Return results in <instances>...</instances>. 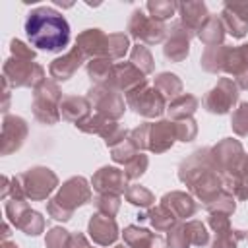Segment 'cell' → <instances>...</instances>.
Here are the masks:
<instances>
[{
    "mask_svg": "<svg viewBox=\"0 0 248 248\" xmlns=\"http://www.w3.org/2000/svg\"><path fill=\"white\" fill-rule=\"evenodd\" d=\"M25 33L31 45L48 52L62 50L70 41L68 21L52 8H37L29 12L25 19Z\"/></svg>",
    "mask_w": 248,
    "mask_h": 248,
    "instance_id": "6da1fadb",
    "label": "cell"
},
{
    "mask_svg": "<svg viewBox=\"0 0 248 248\" xmlns=\"http://www.w3.org/2000/svg\"><path fill=\"white\" fill-rule=\"evenodd\" d=\"M91 198V190L85 182V178L81 176H74L68 182L62 184L60 192L46 203V211L52 219L58 221H68L74 213V209L85 202H89Z\"/></svg>",
    "mask_w": 248,
    "mask_h": 248,
    "instance_id": "7a4b0ae2",
    "label": "cell"
},
{
    "mask_svg": "<svg viewBox=\"0 0 248 248\" xmlns=\"http://www.w3.org/2000/svg\"><path fill=\"white\" fill-rule=\"evenodd\" d=\"M60 101L62 93L56 83L43 81L35 89V101H33V114L37 120L45 124H54L60 118Z\"/></svg>",
    "mask_w": 248,
    "mask_h": 248,
    "instance_id": "3957f363",
    "label": "cell"
},
{
    "mask_svg": "<svg viewBox=\"0 0 248 248\" xmlns=\"http://www.w3.org/2000/svg\"><path fill=\"white\" fill-rule=\"evenodd\" d=\"M16 178L21 186L23 196L31 198V200H45L54 190V186L58 184L56 174L50 169H45V167L29 169L27 172H23Z\"/></svg>",
    "mask_w": 248,
    "mask_h": 248,
    "instance_id": "277c9868",
    "label": "cell"
},
{
    "mask_svg": "<svg viewBox=\"0 0 248 248\" xmlns=\"http://www.w3.org/2000/svg\"><path fill=\"white\" fill-rule=\"evenodd\" d=\"M45 72L39 64L31 60H21V58H10L4 64V79L16 85V87H27L33 85L35 89L45 81Z\"/></svg>",
    "mask_w": 248,
    "mask_h": 248,
    "instance_id": "5b68a950",
    "label": "cell"
},
{
    "mask_svg": "<svg viewBox=\"0 0 248 248\" xmlns=\"http://www.w3.org/2000/svg\"><path fill=\"white\" fill-rule=\"evenodd\" d=\"M126 103L141 116L153 118L159 116L165 110V97L155 89V87H147V83L143 81L140 87H136L134 91L126 93Z\"/></svg>",
    "mask_w": 248,
    "mask_h": 248,
    "instance_id": "8992f818",
    "label": "cell"
},
{
    "mask_svg": "<svg viewBox=\"0 0 248 248\" xmlns=\"http://www.w3.org/2000/svg\"><path fill=\"white\" fill-rule=\"evenodd\" d=\"M6 213H8V217H10V221L17 227V229H21L25 234H39L41 231H43V227H45V221H43V217L37 213V211H33L27 203H25V200H12V202H8L6 203Z\"/></svg>",
    "mask_w": 248,
    "mask_h": 248,
    "instance_id": "52a82bcc",
    "label": "cell"
},
{
    "mask_svg": "<svg viewBox=\"0 0 248 248\" xmlns=\"http://www.w3.org/2000/svg\"><path fill=\"white\" fill-rule=\"evenodd\" d=\"M89 99L93 101L97 114L114 120L124 114V99L118 95V91L107 87V85H95L89 91Z\"/></svg>",
    "mask_w": 248,
    "mask_h": 248,
    "instance_id": "ba28073f",
    "label": "cell"
},
{
    "mask_svg": "<svg viewBox=\"0 0 248 248\" xmlns=\"http://www.w3.org/2000/svg\"><path fill=\"white\" fill-rule=\"evenodd\" d=\"M143 74L130 62H120V64H112L110 68V74H108V79L107 87L114 89V91H124V93H130L134 91L136 87H140L143 83Z\"/></svg>",
    "mask_w": 248,
    "mask_h": 248,
    "instance_id": "9c48e42d",
    "label": "cell"
},
{
    "mask_svg": "<svg viewBox=\"0 0 248 248\" xmlns=\"http://www.w3.org/2000/svg\"><path fill=\"white\" fill-rule=\"evenodd\" d=\"M238 97V89H236V83L229 78H223L219 79L217 87H213L207 97L203 99V107L209 110V112H217V114H225L236 101Z\"/></svg>",
    "mask_w": 248,
    "mask_h": 248,
    "instance_id": "30bf717a",
    "label": "cell"
},
{
    "mask_svg": "<svg viewBox=\"0 0 248 248\" xmlns=\"http://www.w3.org/2000/svg\"><path fill=\"white\" fill-rule=\"evenodd\" d=\"M126 174L124 170L120 169H114V167H103L95 172L93 176V188L99 192V194H112V196H120L126 192Z\"/></svg>",
    "mask_w": 248,
    "mask_h": 248,
    "instance_id": "8fae6325",
    "label": "cell"
},
{
    "mask_svg": "<svg viewBox=\"0 0 248 248\" xmlns=\"http://www.w3.org/2000/svg\"><path fill=\"white\" fill-rule=\"evenodd\" d=\"M130 33L136 37V39H141L145 43H159L165 35V25L159 21V19H153V17H147L143 16L140 10L132 14V19H130Z\"/></svg>",
    "mask_w": 248,
    "mask_h": 248,
    "instance_id": "7c38bea8",
    "label": "cell"
},
{
    "mask_svg": "<svg viewBox=\"0 0 248 248\" xmlns=\"http://www.w3.org/2000/svg\"><path fill=\"white\" fill-rule=\"evenodd\" d=\"M27 136V124L19 116H6L2 126V153L8 155L21 147Z\"/></svg>",
    "mask_w": 248,
    "mask_h": 248,
    "instance_id": "4fadbf2b",
    "label": "cell"
},
{
    "mask_svg": "<svg viewBox=\"0 0 248 248\" xmlns=\"http://www.w3.org/2000/svg\"><path fill=\"white\" fill-rule=\"evenodd\" d=\"M76 46L83 52V56L108 58V35L101 33V29H87L78 37Z\"/></svg>",
    "mask_w": 248,
    "mask_h": 248,
    "instance_id": "5bb4252c",
    "label": "cell"
},
{
    "mask_svg": "<svg viewBox=\"0 0 248 248\" xmlns=\"http://www.w3.org/2000/svg\"><path fill=\"white\" fill-rule=\"evenodd\" d=\"M89 234L91 238L101 244V246H108L116 240L118 236V227H116V221L105 213H97L91 217L89 221Z\"/></svg>",
    "mask_w": 248,
    "mask_h": 248,
    "instance_id": "9a60e30c",
    "label": "cell"
},
{
    "mask_svg": "<svg viewBox=\"0 0 248 248\" xmlns=\"http://www.w3.org/2000/svg\"><path fill=\"white\" fill-rule=\"evenodd\" d=\"M223 23L232 37H244L248 31V4H227Z\"/></svg>",
    "mask_w": 248,
    "mask_h": 248,
    "instance_id": "2e32d148",
    "label": "cell"
},
{
    "mask_svg": "<svg viewBox=\"0 0 248 248\" xmlns=\"http://www.w3.org/2000/svg\"><path fill=\"white\" fill-rule=\"evenodd\" d=\"M83 58H85L83 52H81L78 46H74L66 56L52 60V64H50V68H48L50 78H54V79H58V81H66V79H70L72 74L81 66Z\"/></svg>",
    "mask_w": 248,
    "mask_h": 248,
    "instance_id": "e0dca14e",
    "label": "cell"
},
{
    "mask_svg": "<svg viewBox=\"0 0 248 248\" xmlns=\"http://www.w3.org/2000/svg\"><path fill=\"white\" fill-rule=\"evenodd\" d=\"M124 240L128 248H165V242L161 236L149 232L147 229H140L136 225H130L124 229Z\"/></svg>",
    "mask_w": 248,
    "mask_h": 248,
    "instance_id": "ac0fdd59",
    "label": "cell"
},
{
    "mask_svg": "<svg viewBox=\"0 0 248 248\" xmlns=\"http://www.w3.org/2000/svg\"><path fill=\"white\" fill-rule=\"evenodd\" d=\"M89 101L85 97H76V95H68L62 97L60 101V116L64 120L76 122L79 124L81 120H85L89 116Z\"/></svg>",
    "mask_w": 248,
    "mask_h": 248,
    "instance_id": "d6986e66",
    "label": "cell"
},
{
    "mask_svg": "<svg viewBox=\"0 0 248 248\" xmlns=\"http://www.w3.org/2000/svg\"><path fill=\"white\" fill-rule=\"evenodd\" d=\"M161 205L167 207L176 219L192 217L194 211H196L194 200H192L188 194H184V192H170V194H167V196L161 200Z\"/></svg>",
    "mask_w": 248,
    "mask_h": 248,
    "instance_id": "ffe728a7",
    "label": "cell"
},
{
    "mask_svg": "<svg viewBox=\"0 0 248 248\" xmlns=\"http://www.w3.org/2000/svg\"><path fill=\"white\" fill-rule=\"evenodd\" d=\"M180 12H182V23L186 27V31H200L202 25L207 21V12L205 6L202 2H188V4H178Z\"/></svg>",
    "mask_w": 248,
    "mask_h": 248,
    "instance_id": "44dd1931",
    "label": "cell"
},
{
    "mask_svg": "<svg viewBox=\"0 0 248 248\" xmlns=\"http://www.w3.org/2000/svg\"><path fill=\"white\" fill-rule=\"evenodd\" d=\"M165 56L174 62H180L188 56V35L186 31H180V25H174V31H170V39L165 46Z\"/></svg>",
    "mask_w": 248,
    "mask_h": 248,
    "instance_id": "7402d4cb",
    "label": "cell"
},
{
    "mask_svg": "<svg viewBox=\"0 0 248 248\" xmlns=\"http://www.w3.org/2000/svg\"><path fill=\"white\" fill-rule=\"evenodd\" d=\"M196 108H198V99L184 93V95H178L176 99H172L167 110H169V114L172 118L182 120V118H190Z\"/></svg>",
    "mask_w": 248,
    "mask_h": 248,
    "instance_id": "603a6c76",
    "label": "cell"
},
{
    "mask_svg": "<svg viewBox=\"0 0 248 248\" xmlns=\"http://www.w3.org/2000/svg\"><path fill=\"white\" fill-rule=\"evenodd\" d=\"M223 23L215 17V16H209L207 17V21L202 25V29H200V39L211 48V46H217V43H221L223 41Z\"/></svg>",
    "mask_w": 248,
    "mask_h": 248,
    "instance_id": "cb8c5ba5",
    "label": "cell"
},
{
    "mask_svg": "<svg viewBox=\"0 0 248 248\" xmlns=\"http://www.w3.org/2000/svg\"><path fill=\"white\" fill-rule=\"evenodd\" d=\"M155 89L163 95V97H178V93L182 91V83L174 74H161L155 79Z\"/></svg>",
    "mask_w": 248,
    "mask_h": 248,
    "instance_id": "d4e9b609",
    "label": "cell"
},
{
    "mask_svg": "<svg viewBox=\"0 0 248 248\" xmlns=\"http://www.w3.org/2000/svg\"><path fill=\"white\" fill-rule=\"evenodd\" d=\"M147 217H149L151 225H153L157 231H170L172 227H176V221H178V219H176L167 207H163V205L151 209V211L147 213Z\"/></svg>",
    "mask_w": 248,
    "mask_h": 248,
    "instance_id": "484cf974",
    "label": "cell"
},
{
    "mask_svg": "<svg viewBox=\"0 0 248 248\" xmlns=\"http://www.w3.org/2000/svg\"><path fill=\"white\" fill-rule=\"evenodd\" d=\"M110 68H112V64H110L108 58H95L87 64V74L91 76V79L97 81V85H103L108 79Z\"/></svg>",
    "mask_w": 248,
    "mask_h": 248,
    "instance_id": "4316f807",
    "label": "cell"
},
{
    "mask_svg": "<svg viewBox=\"0 0 248 248\" xmlns=\"http://www.w3.org/2000/svg\"><path fill=\"white\" fill-rule=\"evenodd\" d=\"M126 200L130 202V203H134V205H140V207H149L155 200H153V194L147 190V188H143V186H138V184H134V186H128L126 188Z\"/></svg>",
    "mask_w": 248,
    "mask_h": 248,
    "instance_id": "83f0119b",
    "label": "cell"
},
{
    "mask_svg": "<svg viewBox=\"0 0 248 248\" xmlns=\"http://www.w3.org/2000/svg\"><path fill=\"white\" fill-rule=\"evenodd\" d=\"M132 64L141 72V74H149L153 70V58L151 52L147 50V46L143 45H136L132 48Z\"/></svg>",
    "mask_w": 248,
    "mask_h": 248,
    "instance_id": "f1b7e54d",
    "label": "cell"
},
{
    "mask_svg": "<svg viewBox=\"0 0 248 248\" xmlns=\"http://www.w3.org/2000/svg\"><path fill=\"white\" fill-rule=\"evenodd\" d=\"M99 209V213H105L108 217H114V213L120 207V196H112V194H99L93 202Z\"/></svg>",
    "mask_w": 248,
    "mask_h": 248,
    "instance_id": "f546056e",
    "label": "cell"
},
{
    "mask_svg": "<svg viewBox=\"0 0 248 248\" xmlns=\"http://www.w3.org/2000/svg\"><path fill=\"white\" fill-rule=\"evenodd\" d=\"M128 37L122 35V33H112L108 35V60H114V58H122L124 52L128 50Z\"/></svg>",
    "mask_w": 248,
    "mask_h": 248,
    "instance_id": "4dcf8cb0",
    "label": "cell"
},
{
    "mask_svg": "<svg viewBox=\"0 0 248 248\" xmlns=\"http://www.w3.org/2000/svg\"><path fill=\"white\" fill-rule=\"evenodd\" d=\"M184 227H186V234H188V238H190V244H196V246L207 244L209 236H207V231H205L203 223H200V221H190V223H186Z\"/></svg>",
    "mask_w": 248,
    "mask_h": 248,
    "instance_id": "1f68e13d",
    "label": "cell"
},
{
    "mask_svg": "<svg viewBox=\"0 0 248 248\" xmlns=\"http://www.w3.org/2000/svg\"><path fill=\"white\" fill-rule=\"evenodd\" d=\"M147 155H141V153H138L136 157H132L126 165H124V174H126V178H138V176H141L143 172H145V169H147Z\"/></svg>",
    "mask_w": 248,
    "mask_h": 248,
    "instance_id": "d6a6232c",
    "label": "cell"
},
{
    "mask_svg": "<svg viewBox=\"0 0 248 248\" xmlns=\"http://www.w3.org/2000/svg\"><path fill=\"white\" fill-rule=\"evenodd\" d=\"M72 234L66 229L54 227L46 232V248H68Z\"/></svg>",
    "mask_w": 248,
    "mask_h": 248,
    "instance_id": "836d02e7",
    "label": "cell"
},
{
    "mask_svg": "<svg viewBox=\"0 0 248 248\" xmlns=\"http://www.w3.org/2000/svg\"><path fill=\"white\" fill-rule=\"evenodd\" d=\"M169 240V248H188L190 246V238L186 234V227L184 225H176L169 231L167 234Z\"/></svg>",
    "mask_w": 248,
    "mask_h": 248,
    "instance_id": "e575fe53",
    "label": "cell"
},
{
    "mask_svg": "<svg viewBox=\"0 0 248 248\" xmlns=\"http://www.w3.org/2000/svg\"><path fill=\"white\" fill-rule=\"evenodd\" d=\"M232 130L238 136L248 134V103H242L232 114Z\"/></svg>",
    "mask_w": 248,
    "mask_h": 248,
    "instance_id": "d590c367",
    "label": "cell"
},
{
    "mask_svg": "<svg viewBox=\"0 0 248 248\" xmlns=\"http://www.w3.org/2000/svg\"><path fill=\"white\" fill-rule=\"evenodd\" d=\"M174 8H176V4H172V2H155V4L149 2L147 4V10L151 12V17L153 19H159V21L170 17L172 12H174Z\"/></svg>",
    "mask_w": 248,
    "mask_h": 248,
    "instance_id": "8d00e7d4",
    "label": "cell"
},
{
    "mask_svg": "<svg viewBox=\"0 0 248 248\" xmlns=\"http://www.w3.org/2000/svg\"><path fill=\"white\" fill-rule=\"evenodd\" d=\"M174 124H176V136H178L180 141H190L198 132L196 130V122L192 118H182V120H178Z\"/></svg>",
    "mask_w": 248,
    "mask_h": 248,
    "instance_id": "74e56055",
    "label": "cell"
},
{
    "mask_svg": "<svg viewBox=\"0 0 248 248\" xmlns=\"http://www.w3.org/2000/svg\"><path fill=\"white\" fill-rule=\"evenodd\" d=\"M229 213H223V211H211V217H209V225L213 227V231L217 234H225L231 231V223H229Z\"/></svg>",
    "mask_w": 248,
    "mask_h": 248,
    "instance_id": "f35d334b",
    "label": "cell"
},
{
    "mask_svg": "<svg viewBox=\"0 0 248 248\" xmlns=\"http://www.w3.org/2000/svg\"><path fill=\"white\" fill-rule=\"evenodd\" d=\"M244 234L240 231H229L225 234H217L215 242H213V248H236V240L242 238Z\"/></svg>",
    "mask_w": 248,
    "mask_h": 248,
    "instance_id": "ab89813d",
    "label": "cell"
},
{
    "mask_svg": "<svg viewBox=\"0 0 248 248\" xmlns=\"http://www.w3.org/2000/svg\"><path fill=\"white\" fill-rule=\"evenodd\" d=\"M12 54L16 56V58H21V60H33L35 58V52L31 50V48H27L21 41H17V39H14L12 41Z\"/></svg>",
    "mask_w": 248,
    "mask_h": 248,
    "instance_id": "60d3db41",
    "label": "cell"
},
{
    "mask_svg": "<svg viewBox=\"0 0 248 248\" xmlns=\"http://www.w3.org/2000/svg\"><path fill=\"white\" fill-rule=\"evenodd\" d=\"M68 248H89V246H87V240L83 234H72Z\"/></svg>",
    "mask_w": 248,
    "mask_h": 248,
    "instance_id": "b9f144b4",
    "label": "cell"
},
{
    "mask_svg": "<svg viewBox=\"0 0 248 248\" xmlns=\"http://www.w3.org/2000/svg\"><path fill=\"white\" fill-rule=\"evenodd\" d=\"M2 248H17L16 244H12V242H4V246Z\"/></svg>",
    "mask_w": 248,
    "mask_h": 248,
    "instance_id": "7bdbcfd3",
    "label": "cell"
},
{
    "mask_svg": "<svg viewBox=\"0 0 248 248\" xmlns=\"http://www.w3.org/2000/svg\"><path fill=\"white\" fill-rule=\"evenodd\" d=\"M114 248H128V246H114Z\"/></svg>",
    "mask_w": 248,
    "mask_h": 248,
    "instance_id": "ee69618b",
    "label": "cell"
}]
</instances>
